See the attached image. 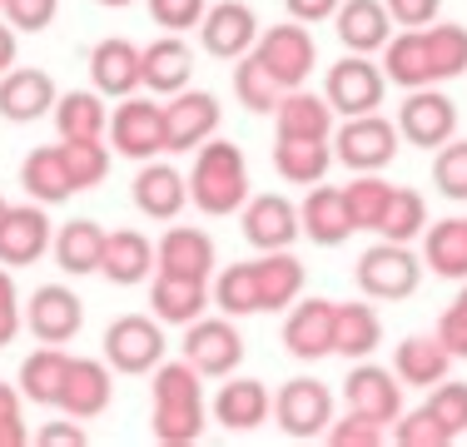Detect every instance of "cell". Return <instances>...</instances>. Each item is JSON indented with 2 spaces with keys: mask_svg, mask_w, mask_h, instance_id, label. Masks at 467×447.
Masks as SVG:
<instances>
[{
  "mask_svg": "<svg viewBox=\"0 0 467 447\" xmlns=\"http://www.w3.org/2000/svg\"><path fill=\"white\" fill-rule=\"evenodd\" d=\"M383 5H388V16H393L398 26L422 30V26H432V20H438L442 0H383Z\"/></svg>",
  "mask_w": 467,
  "mask_h": 447,
  "instance_id": "cell-55",
  "label": "cell"
},
{
  "mask_svg": "<svg viewBox=\"0 0 467 447\" xmlns=\"http://www.w3.org/2000/svg\"><path fill=\"white\" fill-rule=\"evenodd\" d=\"M383 75L403 89L432 85V55H428V30H403L398 40L383 45Z\"/></svg>",
  "mask_w": 467,
  "mask_h": 447,
  "instance_id": "cell-35",
  "label": "cell"
},
{
  "mask_svg": "<svg viewBox=\"0 0 467 447\" xmlns=\"http://www.w3.org/2000/svg\"><path fill=\"white\" fill-rule=\"evenodd\" d=\"M432 184H438L442 199H467V140L452 134L448 144L438 150V160H432Z\"/></svg>",
  "mask_w": 467,
  "mask_h": 447,
  "instance_id": "cell-48",
  "label": "cell"
},
{
  "mask_svg": "<svg viewBox=\"0 0 467 447\" xmlns=\"http://www.w3.org/2000/svg\"><path fill=\"white\" fill-rule=\"evenodd\" d=\"M438 338H442V348H448L452 358H467V323L452 308L438 318Z\"/></svg>",
  "mask_w": 467,
  "mask_h": 447,
  "instance_id": "cell-57",
  "label": "cell"
},
{
  "mask_svg": "<svg viewBox=\"0 0 467 447\" xmlns=\"http://www.w3.org/2000/svg\"><path fill=\"white\" fill-rule=\"evenodd\" d=\"M65 373H70V353L60 343H46V348H36L20 363V393H26V402H36V408H60Z\"/></svg>",
  "mask_w": 467,
  "mask_h": 447,
  "instance_id": "cell-32",
  "label": "cell"
},
{
  "mask_svg": "<svg viewBox=\"0 0 467 447\" xmlns=\"http://www.w3.org/2000/svg\"><path fill=\"white\" fill-rule=\"evenodd\" d=\"M422 259L438 278H467V219H442L422 239Z\"/></svg>",
  "mask_w": 467,
  "mask_h": 447,
  "instance_id": "cell-40",
  "label": "cell"
},
{
  "mask_svg": "<svg viewBox=\"0 0 467 447\" xmlns=\"http://www.w3.org/2000/svg\"><path fill=\"white\" fill-rule=\"evenodd\" d=\"M204 0H150V16L154 26H164L170 36H184V30H194L199 20H204Z\"/></svg>",
  "mask_w": 467,
  "mask_h": 447,
  "instance_id": "cell-52",
  "label": "cell"
},
{
  "mask_svg": "<svg viewBox=\"0 0 467 447\" xmlns=\"http://www.w3.org/2000/svg\"><path fill=\"white\" fill-rule=\"evenodd\" d=\"M60 150H65V164H70L75 189L105 184V174H109V144L105 140H60Z\"/></svg>",
  "mask_w": 467,
  "mask_h": 447,
  "instance_id": "cell-46",
  "label": "cell"
},
{
  "mask_svg": "<svg viewBox=\"0 0 467 447\" xmlns=\"http://www.w3.org/2000/svg\"><path fill=\"white\" fill-rule=\"evenodd\" d=\"M219 120H224V109H219V99L209 95V89H180V95H170V105H164V150L170 154H194L204 140H214L219 134Z\"/></svg>",
  "mask_w": 467,
  "mask_h": 447,
  "instance_id": "cell-7",
  "label": "cell"
},
{
  "mask_svg": "<svg viewBox=\"0 0 467 447\" xmlns=\"http://www.w3.org/2000/svg\"><path fill=\"white\" fill-rule=\"evenodd\" d=\"M105 10H125V5H135V0H99Z\"/></svg>",
  "mask_w": 467,
  "mask_h": 447,
  "instance_id": "cell-61",
  "label": "cell"
},
{
  "mask_svg": "<svg viewBox=\"0 0 467 447\" xmlns=\"http://www.w3.org/2000/svg\"><path fill=\"white\" fill-rule=\"evenodd\" d=\"M333 164V144L328 140H294V134H279L274 144V170H279L288 184H318Z\"/></svg>",
  "mask_w": 467,
  "mask_h": 447,
  "instance_id": "cell-37",
  "label": "cell"
},
{
  "mask_svg": "<svg viewBox=\"0 0 467 447\" xmlns=\"http://www.w3.org/2000/svg\"><path fill=\"white\" fill-rule=\"evenodd\" d=\"M393 442H398V447H448V442H458V438H452V432L442 428L438 412H432L428 402H422L418 412H403V418H398Z\"/></svg>",
  "mask_w": 467,
  "mask_h": 447,
  "instance_id": "cell-47",
  "label": "cell"
},
{
  "mask_svg": "<svg viewBox=\"0 0 467 447\" xmlns=\"http://www.w3.org/2000/svg\"><path fill=\"white\" fill-rule=\"evenodd\" d=\"M298 234H304V224H298V209L288 204L284 194H254V199H244V239H249L254 249H264V254L294 249Z\"/></svg>",
  "mask_w": 467,
  "mask_h": 447,
  "instance_id": "cell-16",
  "label": "cell"
},
{
  "mask_svg": "<svg viewBox=\"0 0 467 447\" xmlns=\"http://www.w3.org/2000/svg\"><path fill=\"white\" fill-rule=\"evenodd\" d=\"M85 323V304L75 298V288L65 284H40L26 304V328L40 343H70Z\"/></svg>",
  "mask_w": 467,
  "mask_h": 447,
  "instance_id": "cell-15",
  "label": "cell"
},
{
  "mask_svg": "<svg viewBox=\"0 0 467 447\" xmlns=\"http://www.w3.org/2000/svg\"><path fill=\"white\" fill-rule=\"evenodd\" d=\"M26 393L10 383H0V447H26L30 442V428H26V412H20Z\"/></svg>",
  "mask_w": 467,
  "mask_h": 447,
  "instance_id": "cell-54",
  "label": "cell"
},
{
  "mask_svg": "<svg viewBox=\"0 0 467 447\" xmlns=\"http://www.w3.org/2000/svg\"><path fill=\"white\" fill-rule=\"evenodd\" d=\"M383 89H388V75L378 70L368 55H343L338 65L328 70V85H324V99L333 105V115L353 120V115H373L383 105Z\"/></svg>",
  "mask_w": 467,
  "mask_h": 447,
  "instance_id": "cell-8",
  "label": "cell"
},
{
  "mask_svg": "<svg viewBox=\"0 0 467 447\" xmlns=\"http://www.w3.org/2000/svg\"><path fill=\"white\" fill-rule=\"evenodd\" d=\"M150 304H154V318H160V323H180V328H184V323L204 318V308L214 304V298H209V284H204V278L154 274Z\"/></svg>",
  "mask_w": 467,
  "mask_h": 447,
  "instance_id": "cell-31",
  "label": "cell"
},
{
  "mask_svg": "<svg viewBox=\"0 0 467 447\" xmlns=\"http://www.w3.org/2000/svg\"><path fill=\"white\" fill-rule=\"evenodd\" d=\"M388 199H393V184H388V179H378V174H358V179H353V184L343 189V204H348L353 229H378V224H383Z\"/></svg>",
  "mask_w": 467,
  "mask_h": 447,
  "instance_id": "cell-43",
  "label": "cell"
},
{
  "mask_svg": "<svg viewBox=\"0 0 467 447\" xmlns=\"http://www.w3.org/2000/svg\"><path fill=\"white\" fill-rule=\"evenodd\" d=\"M154 442L164 447H189L204 438V388H199L194 363H160L154 368V418H150Z\"/></svg>",
  "mask_w": 467,
  "mask_h": 447,
  "instance_id": "cell-1",
  "label": "cell"
},
{
  "mask_svg": "<svg viewBox=\"0 0 467 447\" xmlns=\"http://www.w3.org/2000/svg\"><path fill=\"white\" fill-rule=\"evenodd\" d=\"M254 274H259V308H288L298 294H304V264L288 249H274L264 259H254Z\"/></svg>",
  "mask_w": 467,
  "mask_h": 447,
  "instance_id": "cell-39",
  "label": "cell"
},
{
  "mask_svg": "<svg viewBox=\"0 0 467 447\" xmlns=\"http://www.w3.org/2000/svg\"><path fill=\"white\" fill-rule=\"evenodd\" d=\"M199 40H204V50L214 60H244L259 45V16L244 0H219L199 20Z\"/></svg>",
  "mask_w": 467,
  "mask_h": 447,
  "instance_id": "cell-13",
  "label": "cell"
},
{
  "mask_svg": "<svg viewBox=\"0 0 467 447\" xmlns=\"http://www.w3.org/2000/svg\"><path fill=\"white\" fill-rule=\"evenodd\" d=\"M343 398H348L353 412H368L373 422H398L403 418V388L393 383V373L378 363H358L348 378H343Z\"/></svg>",
  "mask_w": 467,
  "mask_h": 447,
  "instance_id": "cell-23",
  "label": "cell"
},
{
  "mask_svg": "<svg viewBox=\"0 0 467 447\" xmlns=\"http://www.w3.org/2000/svg\"><path fill=\"white\" fill-rule=\"evenodd\" d=\"M383 343V318L373 304H338L333 308V353L343 358H368Z\"/></svg>",
  "mask_w": 467,
  "mask_h": 447,
  "instance_id": "cell-38",
  "label": "cell"
},
{
  "mask_svg": "<svg viewBox=\"0 0 467 447\" xmlns=\"http://www.w3.org/2000/svg\"><path fill=\"white\" fill-rule=\"evenodd\" d=\"M288 16L304 20V26H318V20H333V10L343 5V0H284Z\"/></svg>",
  "mask_w": 467,
  "mask_h": 447,
  "instance_id": "cell-58",
  "label": "cell"
},
{
  "mask_svg": "<svg viewBox=\"0 0 467 447\" xmlns=\"http://www.w3.org/2000/svg\"><path fill=\"white\" fill-rule=\"evenodd\" d=\"M189 199H194V209H204L214 219L244 209V199H249V160H244L239 144H229V140L199 144L194 174H189Z\"/></svg>",
  "mask_w": 467,
  "mask_h": 447,
  "instance_id": "cell-2",
  "label": "cell"
},
{
  "mask_svg": "<svg viewBox=\"0 0 467 447\" xmlns=\"http://www.w3.org/2000/svg\"><path fill=\"white\" fill-rule=\"evenodd\" d=\"M393 368H398V378L403 383H413V388H432V383H442L448 378V368H452V353L442 348V338L432 333V338H403L398 343V353H393Z\"/></svg>",
  "mask_w": 467,
  "mask_h": 447,
  "instance_id": "cell-36",
  "label": "cell"
},
{
  "mask_svg": "<svg viewBox=\"0 0 467 447\" xmlns=\"http://www.w3.org/2000/svg\"><path fill=\"white\" fill-rule=\"evenodd\" d=\"M164 353H170V343H164L160 318H150V313H125L105 328V363L115 373H130V378L154 373L164 363Z\"/></svg>",
  "mask_w": 467,
  "mask_h": 447,
  "instance_id": "cell-3",
  "label": "cell"
},
{
  "mask_svg": "<svg viewBox=\"0 0 467 447\" xmlns=\"http://www.w3.org/2000/svg\"><path fill=\"white\" fill-rule=\"evenodd\" d=\"M234 95H239L244 109H254V115H274L284 99V85L274 80L269 70H264L259 55H244V60H234Z\"/></svg>",
  "mask_w": 467,
  "mask_h": 447,
  "instance_id": "cell-41",
  "label": "cell"
},
{
  "mask_svg": "<svg viewBox=\"0 0 467 447\" xmlns=\"http://www.w3.org/2000/svg\"><path fill=\"white\" fill-rule=\"evenodd\" d=\"M189 204V179L174 170V164H160V160H144L140 174H135V209L154 224H170L180 219Z\"/></svg>",
  "mask_w": 467,
  "mask_h": 447,
  "instance_id": "cell-19",
  "label": "cell"
},
{
  "mask_svg": "<svg viewBox=\"0 0 467 447\" xmlns=\"http://www.w3.org/2000/svg\"><path fill=\"white\" fill-rule=\"evenodd\" d=\"M432 55V80H458L467 75V30L462 26H422Z\"/></svg>",
  "mask_w": 467,
  "mask_h": 447,
  "instance_id": "cell-45",
  "label": "cell"
},
{
  "mask_svg": "<svg viewBox=\"0 0 467 447\" xmlns=\"http://www.w3.org/2000/svg\"><path fill=\"white\" fill-rule=\"evenodd\" d=\"M109 144H115V154L140 164L164 154V105H154L144 95H125L109 115Z\"/></svg>",
  "mask_w": 467,
  "mask_h": 447,
  "instance_id": "cell-9",
  "label": "cell"
},
{
  "mask_svg": "<svg viewBox=\"0 0 467 447\" xmlns=\"http://www.w3.org/2000/svg\"><path fill=\"white\" fill-rule=\"evenodd\" d=\"M55 229H50V214L46 204H10L5 214H0V264L5 268H26L36 264L40 254L50 249Z\"/></svg>",
  "mask_w": 467,
  "mask_h": 447,
  "instance_id": "cell-14",
  "label": "cell"
},
{
  "mask_svg": "<svg viewBox=\"0 0 467 447\" xmlns=\"http://www.w3.org/2000/svg\"><path fill=\"white\" fill-rule=\"evenodd\" d=\"M60 99V89L46 70H5L0 75V120L10 125H36Z\"/></svg>",
  "mask_w": 467,
  "mask_h": 447,
  "instance_id": "cell-21",
  "label": "cell"
},
{
  "mask_svg": "<svg viewBox=\"0 0 467 447\" xmlns=\"http://www.w3.org/2000/svg\"><path fill=\"white\" fill-rule=\"evenodd\" d=\"M90 80H95V89L105 99L135 95V89L144 85V55H140V45H130V40H119V36L99 40L95 50H90Z\"/></svg>",
  "mask_w": 467,
  "mask_h": 447,
  "instance_id": "cell-20",
  "label": "cell"
},
{
  "mask_svg": "<svg viewBox=\"0 0 467 447\" xmlns=\"http://www.w3.org/2000/svg\"><path fill=\"white\" fill-rule=\"evenodd\" d=\"M269 412H274V398L259 378H234L214 398V422H224L229 432H254L259 422H269Z\"/></svg>",
  "mask_w": 467,
  "mask_h": 447,
  "instance_id": "cell-29",
  "label": "cell"
},
{
  "mask_svg": "<svg viewBox=\"0 0 467 447\" xmlns=\"http://www.w3.org/2000/svg\"><path fill=\"white\" fill-rule=\"evenodd\" d=\"M50 115H55L60 140H105L109 134V109L99 89H65Z\"/></svg>",
  "mask_w": 467,
  "mask_h": 447,
  "instance_id": "cell-33",
  "label": "cell"
},
{
  "mask_svg": "<svg viewBox=\"0 0 467 447\" xmlns=\"http://www.w3.org/2000/svg\"><path fill=\"white\" fill-rule=\"evenodd\" d=\"M20 328H26V304H20L16 274H10L5 264H0V348H10Z\"/></svg>",
  "mask_w": 467,
  "mask_h": 447,
  "instance_id": "cell-53",
  "label": "cell"
},
{
  "mask_svg": "<svg viewBox=\"0 0 467 447\" xmlns=\"http://www.w3.org/2000/svg\"><path fill=\"white\" fill-rule=\"evenodd\" d=\"M20 184H26V194L36 199V204H65L70 194H80L75 179H70V164H65L60 144H40V150H30L26 164H20Z\"/></svg>",
  "mask_w": 467,
  "mask_h": 447,
  "instance_id": "cell-28",
  "label": "cell"
},
{
  "mask_svg": "<svg viewBox=\"0 0 467 447\" xmlns=\"http://www.w3.org/2000/svg\"><path fill=\"white\" fill-rule=\"evenodd\" d=\"M422 224H428V199H422L418 189H393L378 234L393 239V244H408V239H418V234H422Z\"/></svg>",
  "mask_w": 467,
  "mask_h": 447,
  "instance_id": "cell-44",
  "label": "cell"
},
{
  "mask_svg": "<svg viewBox=\"0 0 467 447\" xmlns=\"http://www.w3.org/2000/svg\"><path fill=\"white\" fill-rule=\"evenodd\" d=\"M5 209H10V204H5V194H0V214H5Z\"/></svg>",
  "mask_w": 467,
  "mask_h": 447,
  "instance_id": "cell-62",
  "label": "cell"
},
{
  "mask_svg": "<svg viewBox=\"0 0 467 447\" xmlns=\"http://www.w3.org/2000/svg\"><path fill=\"white\" fill-rule=\"evenodd\" d=\"M99 274L119 288L144 284V278L154 274V244L144 239L140 229H115L105 239V264H99Z\"/></svg>",
  "mask_w": 467,
  "mask_h": 447,
  "instance_id": "cell-30",
  "label": "cell"
},
{
  "mask_svg": "<svg viewBox=\"0 0 467 447\" xmlns=\"http://www.w3.org/2000/svg\"><path fill=\"white\" fill-rule=\"evenodd\" d=\"M115 398V373H109L105 358H70V373H65V393H60V412L65 418L90 422L109 408Z\"/></svg>",
  "mask_w": 467,
  "mask_h": 447,
  "instance_id": "cell-18",
  "label": "cell"
},
{
  "mask_svg": "<svg viewBox=\"0 0 467 447\" xmlns=\"http://www.w3.org/2000/svg\"><path fill=\"white\" fill-rule=\"evenodd\" d=\"M298 224H304V234L318 244V249H338V244L353 234L348 204H343V189H328L324 179H318V184H308V199L298 204Z\"/></svg>",
  "mask_w": 467,
  "mask_h": 447,
  "instance_id": "cell-24",
  "label": "cell"
},
{
  "mask_svg": "<svg viewBox=\"0 0 467 447\" xmlns=\"http://www.w3.org/2000/svg\"><path fill=\"white\" fill-rule=\"evenodd\" d=\"M254 55L264 60V70L274 75L284 89H298L314 75V36L304 30V20L298 26H274V30H259V45H254Z\"/></svg>",
  "mask_w": 467,
  "mask_h": 447,
  "instance_id": "cell-12",
  "label": "cell"
},
{
  "mask_svg": "<svg viewBox=\"0 0 467 447\" xmlns=\"http://www.w3.org/2000/svg\"><path fill=\"white\" fill-rule=\"evenodd\" d=\"M333 26H338V40L348 45L353 55H373L393 40V30H388L393 16H388L383 0H343V5L333 10Z\"/></svg>",
  "mask_w": 467,
  "mask_h": 447,
  "instance_id": "cell-25",
  "label": "cell"
},
{
  "mask_svg": "<svg viewBox=\"0 0 467 447\" xmlns=\"http://www.w3.org/2000/svg\"><path fill=\"white\" fill-rule=\"evenodd\" d=\"M428 408L442 418V428H448L452 438H462V432H467V383H448V378H442V383L432 388Z\"/></svg>",
  "mask_w": 467,
  "mask_h": 447,
  "instance_id": "cell-51",
  "label": "cell"
},
{
  "mask_svg": "<svg viewBox=\"0 0 467 447\" xmlns=\"http://www.w3.org/2000/svg\"><path fill=\"white\" fill-rule=\"evenodd\" d=\"M184 363L199 368V378H229L244 363V338L234 328V318H194L184 323Z\"/></svg>",
  "mask_w": 467,
  "mask_h": 447,
  "instance_id": "cell-10",
  "label": "cell"
},
{
  "mask_svg": "<svg viewBox=\"0 0 467 447\" xmlns=\"http://www.w3.org/2000/svg\"><path fill=\"white\" fill-rule=\"evenodd\" d=\"M154 274H174V278H204L214 274V239L194 224H174L164 229V239L154 244Z\"/></svg>",
  "mask_w": 467,
  "mask_h": 447,
  "instance_id": "cell-17",
  "label": "cell"
},
{
  "mask_svg": "<svg viewBox=\"0 0 467 447\" xmlns=\"http://www.w3.org/2000/svg\"><path fill=\"white\" fill-rule=\"evenodd\" d=\"M452 313H458V318L467 323V284H462V294H458V298H452Z\"/></svg>",
  "mask_w": 467,
  "mask_h": 447,
  "instance_id": "cell-60",
  "label": "cell"
},
{
  "mask_svg": "<svg viewBox=\"0 0 467 447\" xmlns=\"http://www.w3.org/2000/svg\"><path fill=\"white\" fill-rule=\"evenodd\" d=\"M140 55H144V89H154V95H180L194 75V50L184 45V36H170V30L160 40H150Z\"/></svg>",
  "mask_w": 467,
  "mask_h": 447,
  "instance_id": "cell-26",
  "label": "cell"
},
{
  "mask_svg": "<svg viewBox=\"0 0 467 447\" xmlns=\"http://www.w3.org/2000/svg\"><path fill=\"white\" fill-rule=\"evenodd\" d=\"M274 418H279L284 438L314 442V438H324L333 422V393L318 378H288L279 388V398H274Z\"/></svg>",
  "mask_w": 467,
  "mask_h": 447,
  "instance_id": "cell-6",
  "label": "cell"
},
{
  "mask_svg": "<svg viewBox=\"0 0 467 447\" xmlns=\"http://www.w3.org/2000/svg\"><path fill=\"white\" fill-rule=\"evenodd\" d=\"M353 278H358V288L368 298H383V304H398V298H413L418 284H422V264L408 254V244H373L368 254L358 259L353 268Z\"/></svg>",
  "mask_w": 467,
  "mask_h": 447,
  "instance_id": "cell-5",
  "label": "cell"
},
{
  "mask_svg": "<svg viewBox=\"0 0 467 447\" xmlns=\"http://www.w3.org/2000/svg\"><path fill=\"white\" fill-rule=\"evenodd\" d=\"M40 447H85L90 442V432L80 428V418H65V422H46V428L36 432Z\"/></svg>",
  "mask_w": 467,
  "mask_h": 447,
  "instance_id": "cell-56",
  "label": "cell"
},
{
  "mask_svg": "<svg viewBox=\"0 0 467 447\" xmlns=\"http://www.w3.org/2000/svg\"><path fill=\"white\" fill-rule=\"evenodd\" d=\"M398 140H403V134L388 125L378 109L373 115H353V120H343V125L333 130V160L348 164L353 174H378L383 164H393Z\"/></svg>",
  "mask_w": 467,
  "mask_h": 447,
  "instance_id": "cell-4",
  "label": "cell"
},
{
  "mask_svg": "<svg viewBox=\"0 0 467 447\" xmlns=\"http://www.w3.org/2000/svg\"><path fill=\"white\" fill-rule=\"evenodd\" d=\"M16 50H20V45H16V26L5 20V26H0V75L16 70Z\"/></svg>",
  "mask_w": 467,
  "mask_h": 447,
  "instance_id": "cell-59",
  "label": "cell"
},
{
  "mask_svg": "<svg viewBox=\"0 0 467 447\" xmlns=\"http://www.w3.org/2000/svg\"><path fill=\"white\" fill-rule=\"evenodd\" d=\"M274 120H279V134H294V140H333V105L308 89H284Z\"/></svg>",
  "mask_w": 467,
  "mask_h": 447,
  "instance_id": "cell-34",
  "label": "cell"
},
{
  "mask_svg": "<svg viewBox=\"0 0 467 447\" xmlns=\"http://www.w3.org/2000/svg\"><path fill=\"white\" fill-rule=\"evenodd\" d=\"M105 239H109V229H99L95 219H70V224H60V234L50 239L60 274H75V278L99 274V264H105Z\"/></svg>",
  "mask_w": 467,
  "mask_h": 447,
  "instance_id": "cell-27",
  "label": "cell"
},
{
  "mask_svg": "<svg viewBox=\"0 0 467 447\" xmlns=\"http://www.w3.org/2000/svg\"><path fill=\"white\" fill-rule=\"evenodd\" d=\"M0 16H5L16 30H26V36H40V30L55 26L60 0H0Z\"/></svg>",
  "mask_w": 467,
  "mask_h": 447,
  "instance_id": "cell-49",
  "label": "cell"
},
{
  "mask_svg": "<svg viewBox=\"0 0 467 447\" xmlns=\"http://www.w3.org/2000/svg\"><path fill=\"white\" fill-rule=\"evenodd\" d=\"M398 134L408 144H418V150H442L458 134V105L432 85L408 89L403 109H398Z\"/></svg>",
  "mask_w": 467,
  "mask_h": 447,
  "instance_id": "cell-11",
  "label": "cell"
},
{
  "mask_svg": "<svg viewBox=\"0 0 467 447\" xmlns=\"http://www.w3.org/2000/svg\"><path fill=\"white\" fill-rule=\"evenodd\" d=\"M324 438H328L333 447H383V422H373L368 412H353V408H348V418H343V422H328Z\"/></svg>",
  "mask_w": 467,
  "mask_h": 447,
  "instance_id": "cell-50",
  "label": "cell"
},
{
  "mask_svg": "<svg viewBox=\"0 0 467 447\" xmlns=\"http://www.w3.org/2000/svg\"><path fill=\"white\" fill-rule=\"evenodd\" d=\"M209 298H214V308L229 313V318H249V313H264V308H259V274H254V264H229L224 274L214 278Z\"/></svg>",
  "mask_w": 467,
  "mask_h": 447,
  "instance_id": "cell-42",
  "label": "cell"
},
{
  "mask_svg": "<svg viewBox=\"0 0 467 447\" xmlns=\"http://www.w3.org/2000/svg\"><path fill=\"white\" fill-rule=\"evenodd\" d=\"M333 308L338 304H328V298H304L284 318V348L298 363H318L333 353Z\"/></svg>",
  "mask_w": 467,
  "mask_h": 447,
  "instance_id": "cell-22",
  "label": "cell"
}]
</instances>
